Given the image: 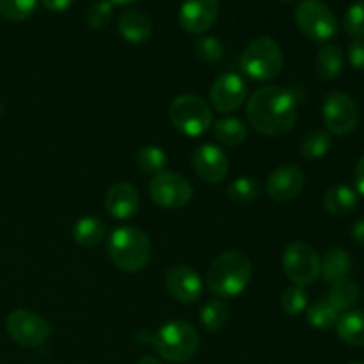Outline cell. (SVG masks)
Returning a JSON list of instances; mask_svg holds the SVG:
<instances>
[{
	"label": "cell",
	"mask_w": 364,
	"mask_h": 364,
	"mask_svg": "<svg viewBox=\"0 0 364 364\" xmlns=\"http://www.w3.org/2000/svg\"><path fill=\"white\" fill-rule=\"evenodd\" d=\"M245 114L256 132L267 137H281L297 123V98L288 89L267 85L252 92Z\"/></svg>",
	"instance_id": "obj_1"
},
{
	"label": "cell",
	"mask_w": 364,
	"mask_h": 364,
	"mask_svg": "<svg viewBox=\"0 0 364 364\" xmlns=\"http://www.w3.org/2000/svg\"><path fill=\"white\" fill-rule=\"evenodd\" d=\"M109 2L112 4V6H127V4L135 2V0H109Z\"/></svg>",
	"instance_id": "obj_41"
},
{
	"label": "cell",
	"mask_w": 364,
	"mask_h": 364,
	"mask_svg": "<svg viewBox=\"0 0 364 364\" xmlns=\"http://www.w3.org/2000/svg\"><path fill=\"white\" fill-rule=\"evenodd\" d=\"M137 364H162V363H160L156 358H151V355H146V358H142Z\"/></svg>",
	"instance_id": "obj_40"
},
{
	"label": "cell",
	"mask_w": 364,
	"mask_h": 364,
	"mask_svg": "<svg viewBox=\"0 0 364 364\" xmlns=\"http://www.w3.org/2000/svg\"><path fill=\"white\" fill-rule=\"evenodd\" d=\"M308 304L309 299L304 287H295V284H291V287L284 291L283 297H281V308H283V311L287 313V315L291 316L301 315L302 311H306V309H308Z\"/></svg>",
	"instance_id": "obj_32"
},
{
	"label": "cell",
	"mask_w": 364,
	"mask_h": 364,
	"mask_svg": "<svg viewBox=\"0 0 364 364\" xmlns=\"http://www.w3.org/2000/svg\"><path fill=\"white\" fill-rule=\"evenodd\" d=\"M107 252L119 270L139 272L151 258V242L139 228L121 226L110 233L107 240Z\"/></svg>",
	"instance_id": "obj_3"
},
{
	"label": "cell",
	"mask_w": 364,
	"mask_h": 364,
	"mask_svg": "<svg viewBox=\"0 0 364 364\" xmlns=\"http://www.w3.org/2000/svg\"><path fill=\"white\" fill-rule=\"evenodd\" d=\"M114 7L109 0H98L92 2L85 11V23L91 28H103L112 20Z\"/></svg>",
	"instance_id": "obj_35"
},
{
	"label": "cell",
	"mask_w": 364,
	"mask_h": 364,
	"mask_svg": "<svg viewBox=\"0 0 364 364\" xmlns=\"http://www.w3.org/2000/svg\"><path fill=\"white\" fill-rule=\"evenodd\" d=\"M192 166H194L196 174L205 183L217 185L226 178L228 169H230V160L219 146L201 144L196 148L194 155H192Z\"/></svg>",
	"instance_id": "obj_14"
},
{
	"label": "cell",
	"mask_w": 364,
	"mask_h": 364,
	"mask_svg": "<svg viewBox=\"0 0 364 364\" xmlns=\"http://www.w3.org/2000/svg\"><path fill=\"white\" fill-rule=\"evenodd\" d=\"M117 31L121 38L127 39L132 45H141L146 43L153 34V23L149 16L142 11L130 9L124 11L117 20Z\"/></svg>",
	"instance_id": "obj_18"
},
{
	"label": "cell",
	"mask_w": 364,
	"mask_h": 364,
	"mask_svg": "<svg viewBox=\"0 0 364 364\" xmlns=\"http://www.w3.org/2000/svg\"><path fill=\"white\" fill-rule=\"evenodd\" d=\"M107 237L105 220L95 215H85L78 219L73 226V238L82 247H96Z\"/></svg>",
	"instance_id": "obj_20"
},
{
	"label": "cell",
	"mask_w": 364,
	"mask_h": 364,
	"mask_svg": "<svg viewBox=\"0 0 364 364\" xmlns=\"http://www.w3.org/2000/svg\"><path fill=\"white\" fill-rule=\"evenodd\" d=\"M151 343L164 359L171 363H185L196 355L199 348V334L183 320L167 322L153 334Z\"/></svg>",
	"instance_id": "obj_5"
},
{
	"label": "cell",
	"mask_w": 364,
	"mask_h": 364,
	"mask_svg": "<svg viewBox=\"0 0 364 364\" xmlns=\"http://www.w3.org/2000/svg\"><path fill=\"white\" fill-rule=\"evenodd\" d=\"M2 112H4V105H2V102H0V116H2Z\"/></svg>",
	"instance_id": "obj_43"
},
{
	"label": "cell",
	"mask_w": 364,
	"mask_h": 364,
	"mask_svg": "<svg viewBox=\"0 0 364 364\" xmlns=\"http://www.w3.org/2000/svg\"><path fill=\"white\" fill-rule=\"evenodd\" d=\"M352 269V258L343 247H331L320 265V276L329 284L345 279Z\"/></svg>",
	"instance_id": "obj_19"
},
{
	"label": "cell",
	"mask_w": 364,
	"mask_h": 364,
	"mask_svg": "<svg viewBox=\"0 0 364 364\" xmlns=\"http://www.w3.org/2000/svg\"><path fill=\"white\" fill-rule=\"evenodd\" d=\"M247 92V82L244 80V77L228 71L217 77L210 87V103L217 112H233L245 102Z\"/></svg>",
	"instance_id": "obj_12"
},
{
	"label": "cell",
	"mask_w": 364,
	"mask_h": 364,
	"mask_svg": "<svg viewBox=\"0 0 364 364\" xmlns=\"http://www.w3.org/2000/svg\"><path fill=\"white\" fill-rule=\"evenodd\" d=\"M262 196V185L255 178H237L228 187V198L235 203H252Z\"/></svg>",
	"instance_id": "obj_28"
},
{
	"label": "cell",
	"mask_w": 364,
	"mask_h": 364,
	"mask_svg": "<svg viewBox=\"0 0 364 364\" xmlns=\"http://www.w3.org/2000/svg\"><path fill=\"white\" fill-rule=\"evenodd\" d=\"M348 364H364V363H348Z\"/></svg>",
	"instance_id": "obj_44"
},
{
	"label": "cell",
	"mask_w": 364,
	"mask_h": 364,
	"mask_svg": "<svg viewBox=\"0 0 364 364\" xmlns=\"http://www.w3.org/2000/svg\"><path fill=\"white\" fill-rule=\"evenodd\" d=\"M338 336L350 347H364V311L350 309L341 313L336 322Z\"/></svg>",
	"instance_id": "obj_21"
},
{
	"label": "cell",
	"mask_w": 364,
	"mask_h": 364,
	"mask_svg": "<svg viewBox=\"0 0 364 364\" xmlns=\"http://www.w3.org/2000/svg\"><path fill=\"white\" fill-rule=\"evenodd\" d=\"M348 63L354 70L363 71L364 70V38L361 39H354V41L348 45Z\"/></svg>",
	"instance_id": "obj_36"
},
{
	"label": "cell",
	"mask_w": 364,
	"mask_h": 364,
	"mask_svg": "<svg viewBox=\"0 0 364 364\" xmlns=\"http://www.w3.org/2000/svg\"><path fill=\"white\" fill-rule=\"evenodd\" d=\"M359 299V287L352 279L345 277V279L336 281V283L331 284L329 295H327V301L334 306L338 313L350 311L354 308V304Z\"/></svg>",
	"instance_id": "obj_24"
},
{
	"label": "cell",
	"mask_w": 364,
	"mask_h": 364,
	"mask_svg": "<svg viewBox=\"0 0 364 364\" xmlns=\"http://www.w3.org/2000/svg\"><path fill=\"white\" fill-rule=\"evenodd\" d=\"M343 27L354 39L364 38V0H355L348 7L343 18Z\"/></svg>",
	"instance_id": "obj_34"
},
{
	"label": "cell",
	"mask_w": 364,
	"mask_h": 364,
	"mask_svg": "<svg viewBox=\"0 0 364 364\" xmlns=\"http://www.w3.org/2000/svg\"><path fill=\"white\" fill-rule=\"evenodd\" d=\"M306 318H308L309 326L315 329H331L336 326L340 313L334 309V306L329 301H316L306 309Z\"/></svg>",
	"instance_id": "obj_27"
},
{
	"label": "cell",
	"mask_w": 364,
	"mask_h": 364,
	"mask_svg": "<svg viewBox=\"0 0 364 364\" xmlns=\"http://www.w3.org/2000/svg\"><path fill=\"white\" fill-rule=\"evenodd\" d=\"M6 331L18 345L27 348L41 347L52 334L48 322L31 309H14L6 318Z\"/></svg>",
	"instance_id": "obj_10"
},
{
	"label": "cell",
	"mask_w": 364,
	"mask_h": 364,
	"mask_svg": "<svg viewBox=\"0 0 364 364\" xmlns=\"http://www.w3.org/2000/svg\"><path fill=\"white\" fill-rule=\"evenodd\" d=\"M203 327L210 333H215L220 331L228 322V308L224 302L220 301H212L201 309V315H199Z\"/></svg>",
	"instance_id": "obj_30"
},
{
	"label": "cell",
	"mask_w": 364,
	"mask_h": 364,
	"mask_svg": "<svg viewBox=\"0 0 364 364\" xmlns=\"http://www.w3.org/2000/svg\"><path fill=\"white\" fill-rule=\"evenodd\" d=\"M279 2H283V4H291V2H295V0H279Z\"/></svg>",
	"instance_id": "obj_42"
},
{
	"label": "cell",
	"mask_w": 364,
	"mask_h": 364,
	"mask_svg": "<svg viewBox=\"0 0 364 364\" xmlns=\"http://www.w3.org/2000/svg\"><path fill=\"white\" fill-rule=\"evenodd\" d=\"M252 276V263L242 251H226L210 265L206 284L219 299H235L247 288Z\"/></svg>",
	"instance_id": "obj_2"
},
{
	"label": "cell",
	"mask_w": 364,
	"mask_h": 364,
	"mask_svg": "<svg viewBox=\"0 0 364 364\" xmlns=\"http://www.w3.org/2000/svg\"><path fill=\"white\" fill-rule=\"evenodd\" d=\"M352 237H354V240L358 242V244L364 245V219L358 220V223L354 224V228H352Z\"/></svg>",
	"instance_id": "obj_39"
},
{
	"label": "cell",
	"mask_w": 364,
	"mask_h": 364,
	"mask_svg": "<svg viewBox=\"0 0 364 364\" xmlns=\"http://www.w3.org/2000/svg\"><path fill=\"white\" fill-rule=\"evenodd\" d=\"M166 288L174 301L192 304L203 295V281L196 270L187 265H176L167 270Z\"/></svg>",
	"instance_id": "obj_16"
},
{
	"label": "cell",
	"mask_w": 364,
	"mask_h": 364,
	"mask_svg": "<svg viewBox=\"0 0 364 364\" xmlns=\"http://www.w3.org/2000/svg\"><path fill=\"white\" fill-rule=\"evenodd\" d=\"M196 55L203 63H219L224 55V45L215 36H203L194 45Z\"/></svg>",
	"instance_id": "obj_33"
},
{
	"label": "cell",
	"mask_w": 364,
	"mask_h": 364,
	"mask_svg": "<svg viewBox=\"0 0 364 364\" xmlns=\"http://www.w3.org/2000/svg\"><path fill=\"white\" fill-rule=\"evenodd\" d=\"M318 252L306 242H291L283 255V269L295 287H308L320 277Z\"/></svg>",
	"instance_id": "obj_8"
},
{
	"label": "cell",
	"mask_w": 364,
	"mask_h": 364,
	"mask_svg": "<svg viewBox=\"0 0 364 364\" xmlns=\"http://www.w3.org/2000/svg\"><path fill=\"white\" fill-rule=\"evenodd\" d=\"M345 57L340 46L326 45L316 55V73L322 80H334L343 70Z\"/></svg>",
	"instance_id": "obj_23"
},
{
	"label": "cell",
	"mask_w": 364,
	"mask_h": 364,
	"mask_svg": "<svg viewBox=\"0 0 364 364\" xmlns=\"http://www.w3.org/2000/svg\"><path fill=\"white\" fill-rule=\"evenodd\" d=\"M38 0H0V16L9 21H23L34 13Z\"/></svg>",
	"instance_id": "obj_31"
},
{
	"label": "cell",
	"mask_w": 364,
	"mask_h": 364,
	"mask_svg": "<svg viewBox=\"0 0 364 364\" xmlns=\"http://www.w3.org/2000/svg\"><path fill=\"white\" fill-rule=\"evenodd\" d=\"M355 205H358V194L347 185H333L323 194V208L331 215H348L355 208Z\"/></svg>",
	"instance_id": "obj_22"
},
{
	"label": "cell",
	"mask_w": 364,
	"mask_h": 364,
	"mask_svg": "<svg viewBox=\"0 0 364 364\" xmlns=\"http://www.w3.org/2000/svg\"><path fill=\"white\" fill-rule=\"evenodd\" d=\"M304 173L297 166L276 167L267 178V194L277 203L294 201L304 188Z\"/></svg>",
	"instance_id": "obj_15"
},
{
	"label": "cell",
	"mask_w": 364,
	"mask_h": 364,
	"mask_svg": "<svg viewBox=\"0 0 364 364\" xmlns=\"http://www.w3.org/2000/svg\"><path fill=\"white\" fill-rule=\"evenodd\" d=\"M219 16V0H183L178 20L188 34L201 36L215 25Z\"/></svg>",
	"instance_id": "obj_13"
},
{
	"label": "cell",
	"mask_w": 364,
	"mask_h": 364,
	"mask_svg": "<svg viewBox=\"0 0 364 364\" xmlns=\"http://www.w3.org/2000/svg\"><path fill=\"white\" fill-rule=\"evenodd\" d=\"M354 183H355V188H358L359 194L364 198V155H363V159L358 162V166H355Z\"/></svg>",
	"instance_id": "obj_38"
},
{
	"label": "cell",
	"mask_w": 364,
	"mask_h": 364,
	"mask_svg": "<svg viewBox=\"0 0 364 364\" xmlns=\"http://www.w3.org/2000/svg\"><path fill=\"white\" fill-rule=\"evenodd\" d=\"M283 50L279 43L269 36H262L249 43L240 57L242 71L255 82L274 80L283 70Z\"/></svg>",
	"instance_id": "obj_4"
},
{
	"label": "cell",
	"mask_w": 364,
	"mask_h": 364,
	"mask_svg": "<svg viewBox=\"0 0 364 364\" xmlns=\"http://www.w3.org/2000/svg\"><path fill=\"white\" fill-rule=\"evenodd\" d=\"M41 4L45 9L52 11V13H63L68 7H71L73 0H41Z\"/></svg>",
	"instance_id": "obj_37"
},
{
	"label": "cell",
	"mask_w": 364,
	"mask_h": 364,
	"mask_svg": "<svg viewBox=\"0 0 364 364\" xmlns=\"http://www.w3.org/2000/svg\"><path fill=\"white\" fill-rule=\"evenodd\" d=\"M295 23L299 31L315 43H326L338 32V20L331 7L322 0H302L295 7Z\"/></svg>",
	"instance_id": "obj_7"
},
{
	"label": "cell",
	"mask_w": 364,
	"mask_h": 364,
	"mask_svg": "<svg viewBox=\"0 0 364 364\" xmlns=\"http://www.w3.org/2000/svg\"><path fill=\"white\" fill-rule=\"evenodd\" d=\"M333 148V139L331 134L320 128H313L304 135L301 142V155L308 160L323 159Z\"/></svg>",
	"instance_id": "obj_26"
},
{
	"label": "cell",
	"mask_w": 364,
	"mask_h": 364,
	"mask_svg": "<svg viewBox=\"0 0 364 364\" xmlns=\"http://www.w3.org/2000/svg\"><path fill=\"white\" fill-rule=\"evenodd\" d=\"M139 206H141V199H139L137 188L134 185L127 183V181L114 183L107 191L105 208L109 215L114 217V219H130V217H134L139 212Z\"/></svg>",
	"instance_id": "obj_17"
},
{
	"label": "cell",
	"mask_w": 364,
	"mask_h": 364,
	"mask_svg": "<svg viewBox=\"0 0 364 364\" xmlns=\"http://www.w3.org/2000/svg\"><path fill=\"white\" fill-rule=\"evenodd\" d=\"M137 164L144 173L156 174L164 173L167 167V153L159 146H144L137 153Z\"/></svg>",
	"instance_id": "obj_29"
},
{
	"label": "cell",
	"mask_w": 364,
	"mask_h": 364,
	"mask_svg": "<svg viewBox=\"0 0 364 364\" xmlns=\"http://www.w3.org/2000/svg\"><path fill=\"white\" fill-rule=\"evenodd\" d=\"M322 117L327 130L333 135L352 134L359 124V109L350 95L343 91L329 92L323 100Z\"/></svg>",
	"instance_id": "obj_9"
},
{
	"label": "cell",
	"mask_w": 364,
	"mask_h": 364,
	"mask_svg": "<svg viewBox=\"0 0 364 364\" xmlns=\"http://www.w3.org/2000/svg\"><path fill=\"white\" fill-rule=\"evenodd\" d=\"M192 194H194V188H192L191 181L181 174L171 173V171L156 174L149 183V198L160 208H183L192 199Z\"/></svg>",
	"instance_id": "obj_11"
},
{
	"label": "cell",
	"mask_w": 364,
	"mask_h": 364,
	"mask_svg": "<svg viewBox=\"0 0 364 364\" xmlns=\"http://www.w3.org/2000/svg\"><path fill=\"white\" fill-rule=\"evenodd\" d=\"M169 117L174 128L187 137H201L213 123L210 105L196 95H181L171 103Z\"/></svg>",
	"instance_id": "obj_6"
},
{
	"label": "cell",
	"mask_w": 364,
	"mask_h": 364,
	"mask_svg": "<svg viewBox=\"0 0 364 364\" xmlns=\"http://www.w3.org/2000/svg\"><path fill=\"white\" fill-rule=\"evenodd\" d=\"M213 135L219 142L230 148H237V146L244 144L247 139V127L244 121L237 119V117H223L213 127Z\"/></svg>",
	"instance_id": "obj_25"
}]
</instances>
